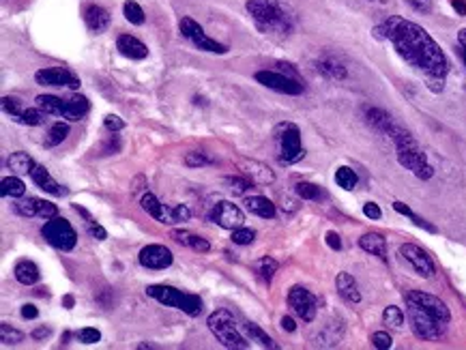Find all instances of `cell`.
<instances>
[{
    "instance_id": "94428289",
    "label": "cell",
    "mask_w": 466,
    "mask_h": 350,
    "mask_svg": "<svg viewBox=\"0 0 466 350\" xmlns=\"http://www.w3.org/2000/svg\"><path fill=\"white\" fill-rule=\"evenodd\" d=\"M48 335H50V329H48V327H39V329L33 331V337H35V340H43V337H48Z\"/></svg>"
},
{
    "instance_id": "8d00e7d4",
    "label": "cell",
    "mask_w": 466,
    "mask_h": 350,
    "mask_svg": "<svg viewBox=\"0 0 466 350\" xmlns=\"http://www.w3.org/2000/svg\"><path fill=\"white\" fill-rule=\"evenodd\" d=\"M245 331L252 335V342H258L262 348H277V344L273 342V337H271L269 333L262 331L256 323H247V325H245Z\"/></svg>"
},
{
    "instance_id": "9a60e30c",
    "label": "cell",
    "mask_w": 466,
    "mask_h": 350,
    "mask_svg": "<svg viewBox=\"0 0 466 350\" xmlns=\"http://www.w3.org/2000/svg\"><path fill=\"white\" fill-rule=\"evenodd\" d=\"M400 256H402L406 262H409V265L415 269V273L421 275V277H432V275L436 273V267H434L432 258H430L419 245H415V243H404V245H400Z\"/></svg>"
},
{
    "instance_id": "7a4b0ae2",
    "label": "cell",
    "mask_w": 466,
    "mask_h": 350,
    "mask_svg": "<svg viewBox=\"0 0 466 350\" xmlns=\"http://www.w3.org/2000/svg\"><path fill=\"white\" fill-rule=\"evenodd\" d=\"M245 9L265 35H288L297 24L295 11L282 0H247Z\"/></svg>"
},
{
    "instance_id": "816d5d0a",
    "label": "cell",
    "mask_w": 466,
    "mask_h": 350,
    "mask_svg": "<svg viewBox=\"0 0 466 350\" xmlns=\"http://www.w3.org/2000/svg\"><path fill=\"white\" fill-rule=\"evenodd\" d=\"M363 215H365L367 219H381V217H383V211H381V207H378L376 202H365V204H363Z\"/></svg>"
},
{
    "instance_id": "be15d7a7",
    "label": "cell",
    "mask_w": 466,
    "mask_h": 350,
    "mask_svg": "<svg viewBox=\"0 0 466 350\" xmlns=\"http://www.w3.org/2000/svg\"><path fill=\"white\" fill-rule=\"evenodd\" d=\"M73 303H75V299H73L71 295H65V297H63V305H65L67 309H71V307H73Z\"/></svg>"
},
{
    "instance_id": "8992f818",
    "label": "cell",
    "mask_w": 466,
    "mask_h": 350,
    "mask_svg": "<svg viewBox=\"0 0 466 350\" xmlns=\"http://www.w3.org/2000/svg\"><path fill=\"white\" fill-rule=\"evenodd\" d=\"M277 142V161L282 166H293L305 157V149L301 144V131L293 123H282L275 129Z\"/></svg>"
},
{
    "instance_id": "3957f363",
    "label": "cell",
    "mask_w": 466,
    "mask_h": 350,
    "mask_svg": "<svg viewBox=\"0 0 466 350\" xmlns=\"http://www.w3.org/2000/svg\"><path fill=\"white\" fill-rule=\"evenodd\" d=\"M391 142L395 144V153H398V161L402 168L411 170L419 181H430L434 177V168L428 163L425 153L417 147L415 138L406 131L404 127L395 125L389 133Z\"/></svg>"
},
{
    "instance_id": "6f0895ef",
    "label": "cell",
    "mask_w": 466,
    "mask_h": 350,
    "mask_svg": "<svg viewBox=\"0 0 466 350\" xmlns=\"http://www.w3.org/2000/svg\"><path fill=\"white\" fill-rule=\"evenodd\" d=\"M20 314H22V318H26V320H35V318L39 316V309H37L33 303H26V305H22Z\"/></svg>"
},
{
    "instance_id": "ba28073f",
    "label": "cell",
    "mask_w": 466,
    "mask_h": 350,
    "mask_svg": "<svg viewBox=\"0 0 466 350\" xmlns=\"http://www.w3.org/2000/svg\"><path fill=\"white\" fill-rule=\"evenodd\" d=\"M41 237L56 249L61 251H71L78 243V232L73 230V226L65 219V217H52L45 219L43 228H41Z\"/></svg>"
},
{
    "instance_id": "8fae6325",
    "label": "cell",
    "mask_w": 466,
    "mask_h": 350,
    "mask_svg": "<svg viewBox=\"0 0 466 350\" xmlns=\"http://www.w3.org/2000/svg\"><path fill=\"white\" fill-rule=\"evenodd\" d=\"M288 305L293 312L303 320V323H312L318 312V299L303 286H293L288 293Z\"/></svg>"
},
{
    "instance_id": "f1b7e54d",
    "label": "cell",
    "mask_w": 466,
    "mask_h": 350,
    "mask_svg": "<svg viewBox=\"0 0 466 350\" xmlns=\"http://www.w3.org/2000/svg\"><path fill=\"white\" fill-rule=\"evenodd\" d=\"M7 168H9L13 174H17V177H26V174H31V172H33L35 161H33V157L28 155V153H24V151H15V153L9 155V159H7Z\"/></svg>"
},
{
    "instance_id": "c3c4849f",
    "label": "cell",
    "mask_w": 466,
    "mask_h": 350,
    "mask_svg": "<svg viewBox=\"0 0 466 350\" xmlns=\"http://www.w3.org/2000/svg\"><path fill=\"white\" fill-rule=\"evenodd\" d=\"M372 344H374L378 350H387V348L393 346V340H391V335L385 333V331H376V333L372 335Z\"/></svg>"
},
{
    "instance_id": "603a6c76",
    "label": "cell",
    "mask_w": 466,
    "mask_h": 350,
    "mask_svg": "<svg viewBox=\"0 0 466 350\" xmlns=\"http://www.w3.org/2000/svg\"><path fill=\"white\" fill-rule=\"evenodd\" d=\"M91 110V103L84 95H71L65 99V112H63V119H67L69 123H78L82 121L86 114Z\"/></svg>"
},
{
    "instance_id": "7402d4cb",
    "label": "cell",
    "mask_w": 466,
    "mask_h": 350,
    "mask_svg": "<svg viewBox=\"0 0 466 350\" xmlns=\"http://www.w3.org/2000/svg\"><path fill=\"white\" fill-rule=\"evenodd\" d=\"M140 204H142V209L147 211L151 217H155L157 221H161V224H174V217H172V207L168 209L166 204H161L153 194H144L142 198H140Z\"/></svg>"
},
{
    "instance_id": "60d3db41",
    "label": "cell",
    "mask_w": 466,
    "mask_h": 350,
    "mask_svg": "<svg viewBox=\"0 0 466 350\" xmlns=\"http://www.w3.org/2000/svg\"><path fill=\"white\" fill-rule=\"evenodd\" d=\"M3 110H5V112L11 116V119L20 121V116H22V112H24L26 108H24V103H22V99H20V97L5 95V97H3Z\"/></svg>"
},
{
    "instance_id": "f6af8a7d",
    "label": "cell",
    "mask_w": 466,
    "mask_h": 350,
    "mask_svg": "<svg viewBox=\"0 0 466 350\" xmlns=\"http://www.w3.org/2000/svg\"><path fill=\"white\" fill-rule=\"evenodd\" d=\"M0 337H3V344H5V346H9V344H20V342L24 340V333L15 331V329H11L7 323H3V325H0Z\"/></svg>"
},
{
    "instance_id": "7c38bea8",
    "label": "cell",
    "mask_w": 466,
    "mask_h": 350,
    "mask_svg": "<svg viewBox=\"0 0 466 350\" xmlns=\"http://www.w3.org/2000/svg\"><path fill=\"white\" fill-rule=\"evenodd\" d=\"M35 82L41 86H54V89H80V78L63 67H45L35 73Z\"/></svg>"
},
{
    "instance_id": "2e32d148",
    "label": "cell",
    "mask_w": 466,
    "mask_h": 350,
    "mask_svg": "<svg viewBox=\"0 0 466 350\" xmlns=\"http://www.w3.org/2000/svg\"><path fill=\"white\" fill-rule=\"evenodd\" d=\"M138 262L144 267V269H151V271H161V269H168L172 262H174V256L172 251L166 247V245H147L142 247L140 254H138Z\"/></svg>"
},
{
    "instance_id": "30bf717a",
    "label": "cell",
    "mask_w": 466,
    "mask_h": 350,
    "mask_svg": "<svg viewBox=\"0 0 466 350\" xmlns=\"http://www.w3.org/2000/svg\"><path fill=\"white\" fill-rule=\"evenodd\" d=\"M256 82L267 86V89L275 91V93H282V95H301L303 93V84L299 78H293V75H286L282 71H269V69H262L256 73Z\"/></svg>"
},
{
    "instance_id": "6125c7cd",
    "label": "cell",
    "mask_w": 466,
    "mask_h": 350,
    "mask_svg": "<svg viewBox=\"0 0 466 350\" xmlns=\"http://www.w3.org/2000/svg\"><path fill=\"white\" fill-rule=\"evenodd\" d=\"M458 48H466V28L458 31Z\"/></svg>"
},
{
    "instance_id": "6da1fadb",
    "label": "cell",
    "mask_w": 466,
    "mask_h": 350,
    "mask_svg": "<svg viewBox=\"0 0 466 350\" xmlns=\"http://www.w3.org/2000/svg\"><path fill=\"white\" fill-rule=\"evenodd\" d=\"M372 37L391 43L402 61L423 75L432 93H441L445 89L449 58L423 26L400 15H389L372 28Z\"/></svg>"
},
{
    "instance_id": "5b68a950",
    "label": "cell",
    "mask_w": 466,
    "mask_h": 350,
    "mask_svg": "<svg viewBox=\"0 0 466 350\" xmlns=\"http://www.w3.org/2000/svg\"><path fill=\"white\" fill-rule=\"evenodd\" d=\"M207 325H209V331L217 337V342L224 346V348H230V350H245L249 348V342L241 335L235 318L230 316V312L226 309H215L209 318H207Z\"/></svg>"
},
{
    "instance_id": "ffe728a7",
    "label": "cell",
    "mask_w": 466,
    "mask_h": 350,
    "mask_svg": "<svg viewBox=\"0 0 466 350\" xmlns=\"http://www.w3.org/2000/svg\"><path fill=\"white\" fill-rule=\"evenodd\" d=\"M116 50L125 58H131V61H144V58L149 56V48L133 35H119V39H116Z\"/></svg>"
},
{
    "instance_id": "f35d334b",
    "label": "cell",
    "mask_w": 466,
    "mask_h": 350,
    "mask_svg": "<svg viewBox=\"0 0 466 350\" xmlns=\"http://www.w3.org/2000/svg\"><path fill=\"white\" fill-rule=\"evenodd\" d=\"M45 116L48 114L41 108H26L20 116V123H24L28 127H39V125L45 123Z\"/></svg>"
},
{
    "instance_id": "4dcf8cb0",
    "label": "cell",
    "mask_w": 466,
    "mask_h": 350,
    "mask_svg": "<svg viewBox=\"0 0 466 350\" xmlns=\"http://www.w3.org/2000/svg\"><path fill=\"white\" fill-rule=\"evenodd\" d=\"M0 194H3V198H24L26 185L17 174H13V177L3 179V183H0Z\"/></svg>"
},
{
    "instance_id": "ac0fdd59",
    "label": "cell",
    "mask_w": 466,
    "mask_h": 350,
    "mask_svg": "<svg viewBox=\"0 0 466 350\" xmlns=\"http://www.w3.org/2000/svg\"><path fill=\"white\" fill-rule=\"evenodd\" d=\"M361 112H363L365 123H367L372 129H376L378 133H383V136L389 138V133H391V129L395 127V123H393V119H391V116H389L385 110L374 108V105H365Z\"/></svg>"
},
{
    "instance_id": "91938a15",
    "label": "cell",
    "mask_w": 466,
    "mask_h": 350,
    "mask_svg": "<svg viewBox=\"0 0 466 350\" xmlns=\"http://www.w3.org/2000/svg\"><path fill=\"white\" fill-rule=\"evenodd\" d=\"M449 3L458 15H466V0H449Z\"/></svg>"
},
{
    "instance_id": "7bdbcfd3",
    "label": "cell",
    "mask_w": 466,
    "mask_h": 350,
    "mask_svg": "<svg viewBox=\"0 0 466 350\" xmlns=\"http://www.w3.org/2000/svg\"><path fill=\"white\" fill-rule=\"evenodd\" d=\"M295 191H297V196L303 198V200H318V198H320V187L314 185V183H307V181L297 183V185H295Z\"/></svg>"
},
{
    "instance_id": "680465c9",
    "label": "cell",
    "mask_w": 466,
    "mask_h": 350,
    "mask_svg": "<svg viewBox=\"0 0 466 350\" xmlns=\"http://www.w3.org/2000/svg\"><path fill=\"white\" fill-rule=\"evenodd\" d=\"M279 325H282V329H284L286 333H293V331L297 329V325H295V320H293V318H290V316H284V318H282V323H279Z\"/></svg>"
},
{
    "instance_id": "ab89813d",
    "label": "cell",
    "mask_w": 466,
    "mask_h": 350,
    "mask_svg": "<svg viewBox=\"0 0 466 350\" xmlns=\"http://www.w3.org/2000/svg\"><path fill=\"white\" fill-rule=\"evenodd\" d=\"M383 323L389 325V327H393V329H400V327L404 325V312H402L400 307H395V305L385 307V312H383Z\"/></svg>"
},
{
    "instance_id": "4316f807",
    "label": "cell",
    "mask_w": 466,
    "mask_h": 350,
    "mask_svg": "<svg viewBox=\"0 0 466 350\" xmlns=\"http://www.w3.org/2000/svg\"><path fill=\"white\" fill-rule=\"evenodd\" d=\"M245 204H247L249 213H254L262 219H273L275 217V204L265 196H247Z\"/></svg>"
},
{
    "instance_id": "d4e9b609",
    "label": "cell",
    "mask_w": 466,
    "mask_h": 350,
    "mask_svg": "<svg viewBox=\"0 0 466 350\" xmlns=\"http://www.w3.org/2000/svg\"><path fill=\"white\" fill-rule=\"evenodd\" d=\"M359 247L372 256H378L381 260H387V241L383 235H378V232H367L359 239Z\"/></svg>"
},
{
    "instance_id": "d6986e66",
    "label": "cell",
    "mask_w": 466,
    "mask_h": 350,
    "mask_svg": "<svg viewBox=\"0 0 466 350\" xmlns=\"http://www.w3.org/2000/svg\"><path fill=\"white\" fill-rule=\"evenodd\" d=\"M110 22H112V15L101 5H89L84 9V24L95 35L105 33L110 28Z\"/></svg>"
},
{
    "instance_id": "d6a6232c",
    "label": "cell",
    "mask_w": 466,
    "mask_h": 350,
    "mask_svg": "<svg viewBox=\"0 0 466 350\" xmlns=\"http://www.w3.org/2000/svg\"><path fill=\"white\" fill-rule=\"evenodd\" d=\"M67 136H69V125H67V123H63V121H58V123H54V125L50 127V131H48V136H45L43 144H45L48 149L58 147V144L67 140Z\"/></svg>"
},
{
    "instance_id": "cb8c5ba5",
    "label": "cell",
    "mask_w": 466,
    "mask_h": 350,
    "mask_svg": "<svg viewBox=\"0 0 466 350\" xmlns=\"http://www.w3.org/2000/svg\"><path fill=\"white\" fill-rule=\"evenodd\" d=\"M335 288L342 299H346L348 303H361V293H359V286L355 282V277L351 273H340L335 277Z\"/></svg>"
},
{
    "instance_id": "681fc988",
    "label": "cell",
    "mask_w": 466,
    "mask_h": 350,
    "mask_svg": "<svg viewBox=\"0 0 466 350\" xmlns=\"http://www.w3.org/2000/svg\"><path fill=\"white\" fill-rule=\"evenodd\" d=\"M172 217H174V224H181V221H189L191 217V211L185 207V204H174L172 207Z\"/></svg>"
},
{
    "instance_id": "5bb4252c",
    "label": "cell",
    "mask_w": 466,
    "mask_h": 350,
    "mask_svg": "<svg viewBox=\"0 0 466 350\" xmlns=\"http://www.w3.org/2000/svg\"><path fill=\"white\" fill-rule=\"evenodd\" d=\"M406 301L417 303V305H419L421 309H425L430 316H434L436 320H441V323L449 325L451 312H449V307L445 305V301H441L439 297L428 295V293H421V290H411V293L406 295Z\"/></svg>"
},
{
    "instance_id": "ee69618b",
    "label": "cell",
    "mask_w": 466,
    "mask_h": 350,
    "mask_svg": "<svg viewBox=\"0 0 466 350\" xmlns=\"http://www.w3.org/2000/svg\"><path fill=\"white\" fill-rule=\"evenodd\" d=\"M211 163H213V159L207 157V153L194 151V153L185 155V166H189V168H202V166H211Z\"/></svg>"
},
{
    "instance_id": "f907efd6",
    "label": "cell",
    "mask_w": 466,
    "mask_h": 350,
    "mask_svg": "<svg viewBox=\"0 0 466 350\" xmlns=\"http://www.w3.org/2000/svg\"><path fill=\"white\" fill-rule=\"evenodd\" d=\"M86 226H89V235H91L93 239H97V241H105V239H108L105 228H103L101 224H97L95 219H93V221H86Z\"/></svg>"
},
{
    "instance_id": "52a82bcc",
    "label": "cell",
    "mask_w": 466,
    "mask_h": 350,
    "mask_svg": "<svg viewBox=\"0 0 466 350\" xmlns=\"http://www.w3.org/2000/svg\"><path fill=\"white\" fill-rule=\"evenodd\" d=\"M406 316L411 320V329L415 331L417 337L421 340H428V342H434V340H441L445 335V329L447 325L441 323V320H436L434 316H430L425 309H421L417 303L413 301H406Z\"/></svg>"
},
{
    "instance_id": "74e56055",
    "label": "cell",
    "mask_w": 466,
    "mask_h": 350,
    "mask_svg": "<svg viewBox=\"0 0 466 350\" xmlns=\"http://www.w3.org/2000/svg\"><path fill=\"white\" fill-rule=\"evenodd\" d=\"M123 15L133 26H142L144 20H147V17H144V9L136 3V0H127V3L123 5Z\"/></svg>"
},
{
    "instance_id": "d590c367",
    "label": "cell",
    "mask_w": 466,
    "mask_h": 350,
    "mask_svg": "<svg viewBox=\"0 0 466 350\" xmlns=\"http://www.w3.org/2000/svg\"><path fill=\"white\" fill-rule=\"evenodd\" d=\"M224 183L228 185V189H230L232 194H237V196H245V194L254 187V181L247 179L245 174H243V177H226Z\"/></svg>"
},
{
    "instance_id": "836d02e7",
    "label": "cell",
    "mask_w": 466,
    "mask_h": 350,
    "mask_svg": "<svg viewBox=\"0 0 466 350\" xmlns=\"http://www.w3.org/2000/svg\"><path fill=\"white\" fill-rule=\"evenodd\" d=\"M15 211L22 217H39L41 200L39 198H20L17 204H15Z\"/></svg>"
},
{
    "instance_id": "7dc6e473",
    "label": "cell",
    "mask_w": 466,
    "mask_h": 350,
    "mask_svg": "<svg viewBox=\"0 0 466 350\" xmlns=\"http://www.w3.org/2000/svg\"><path fill=\"white\" fill-rule=\"evenodd\" d=\"M103 125H105V129L112 131V133H119V131L125 129V121L121 119V116H116V114H108L105 119H103Z\"/></svg>"
},
{
    "instance_id": "db71d44e",
    "label": "cell",
    "mask_w": 466,
    "mask_h": 350,
    "mask_svg": "<svg viewBox=\"0 0 466 350\" xmlns=\"http://www.w3.org/2000/svg\"><path fill=\"white\" fill-rule=\"evenodd\" d=\"M194 251H200V254H207L209 249H211V243L207 241V239H202V237H198V235H194L191 237V245H189Z\"/></svg>"
},
{
    "instance_id": "4fadbf2b",
    "label": "cell",
    "mask_w": 466,
    "mask_h": 350,
    "mask_svg": "<svg viewBox=\"0 0 466 350\" xmlns=\"http://www.w3.org/2000/svg\"><path fill=\"white\" fill-rule=\"evenodd\" d=\"M211 221L217 224L219 228H226V230H235V228H241L243 221H245V215L243 211L237 207L235 202L230 200H221L217 202L213 211H211Z\"/></svg>"
},
{
    "instance_id": "9c48e42d",
    "label": "cell",
    "mask_w": 466,
    "mask_h": 350,
    "mask_svg": "<svg viewBox=\"0 0 466 350\" xmlns=\"http://www.w3.org/2000/svg\"><path fill=\"white\" fill-rule=\"evenodd\" d=\"M179 31H181V35L185 37V39H189L198 50H202V52H211V54H226L228 52V48L224 45V43H219L217 39H213V37H209L207 33H205V28H202L196 20H191V17H181V22H179Z\"/></svg>"
},
{
    "instance_id": "e575fe53",
    "label": "cell",
    "mask_w": 466,
    "mask_h": 350,
    "mask_svg": "<svg viewBox=\"0 0 466 350\" xmlns=\"http://www.w3.org/2000/svg\"><path fill=\"white\" fill-rule=\"evenodd\" d=\"M256 273L265 279V282H271L273 279V275L277 273V260H273V258H269V256H265V258H260L258 262H256Z\"/></svg>"
},
{
    "instance_id": "e7e4bbea",
    "label": "cell",
    "mask_w": 466,
    "mask_h": 350,
    "mask_svg": "<svg viewBox=\"0 0 466 350\" xmlns=\"http://www.w3.org/2000/svg\"><path fill=\"white\" fill-rule=\"evenodd\" d=\"M460 50V56H462V61H464V67H466V48H458Z\"/></svg>"
},
{
    "instance_id": "e0dca14e",
    "label": "cell",
    "mask_w": 466,
    "mask_h": 350,
    "mask_svg": "<svg viewBox=\"0 0 466 350\" xmlns=\"http://www.w3.org/2000/svg\"><path fill=\"white\" fill-rule=\"evenodd\" d=\"M239 170L258 185H271L275 181V174L269 166L254 161V159H239Z\"/></svg>"
},
{
    "instance_id": "83f0119b",
    "label": "cell",
    "mask_w": 466,
    "mask_h": 350,
    "mask_svg": "<svg viewBox=\"0 0 466 350\" xmlns=\"http://www.w3.org/2000/svg\"><path fill=\"white\" fill-rule=\"evenodd\" d=\"M316 71L327 80H346L348 75L346 67L340 61H335V58H320L316 63Z\"/></svg>"
},
{
    "instance_id": "484cf974",
    "label": "cell",
    "mask_w": 466,
    "mask_h": 350,
    "mask_svg": "<svg viewBox=\"0 0 466 350\" xmlns=\"http://www.w3.org/2000/svg\"><path fill=\"white\" fill-rule=\"evenodd\" d=\"M13 275L15 279L22 284V286H35L39 279H41V273H39V267L31 260H20L15 269H13Z\"/></svg>"
},
{
    "instance_id": "f546056e",
    "label": "cell",
    "mask_w": 466,
    "mask_h": 350,
    "mask_svg": "<svg viewBox=\"0 0 466 350\" xmlns=\"http://www.w3.org/2000/svg\"><path fill=\"white\" fill-rule=\"evenodd\" d=\"M35 101H37V108H41L45 114H50V116H61V119H63L65 99L56 97V95H39Z\"/></svg>"
},
{
    "instance_id": "277c9868",
    "label": "cell",
    "mask_w": 466,
    "mask_h": 350,
    "mask_svg": "<svg viewBox=\"0 0 466 350\" xmlns=\"http://www.w3.org/2000/svg\"><path fill=\"white\" fill-rule=\"evenodd\" d=\"M147 295L151 299H155L157 303L166 305V307H174V309H181L183 314L196 318L202 314V299L198 295H191V293H183V290L174 288V286H166V284H153L147 288Z\"/></svg>"
},
{
    "instance_id": "1f68e13d",
    "label": "cell",
    "mask_w": 466,
    "mask_h": 350,
    "mask_svg": "<svg viewBox=\"0 0 466 350\" xmlns=\"http://www.w3.org/2000/svg\"><path fill=\"white\" fill-rule=\"evenodd\" d=\"M335 183H337L344 191H353V189L357 187V183H359V177H357V172H355L353 168L340 166V168L335 170Z\"/></svg>"
},
{
    "instance_id": "44dd1931",
    "label": "cell",
    "mask_w": 466,
    "mask_h": 350,
    "mask_svg": "<svg viewBox=\"0 0 466 350\" xmlns=\"http://www.w3.org/2000/svg\"><path fill=\"white\" fill-rule=\"evenodd\" d=\"M31 179H33V183L39 187V189H43L45 194H50V196H65L67 194V189L58 183L52 174L43 168V166H39V163H35V168H33V172H31Z\"/></svg>"
},
{
    "instance_id": "11a10c76",
    "label": "cell",
    "mask_w": 466,
    "mask_h": 350,
    "mask_svg": "<svg viewBox=\"0 0 466 350\" xmlns=\"http://www.w3.org/2000/svg\"><path fill=\"white\" fill-rule=\"evenodd\" d=\"M191 232H187V230H172V239L177 241V243H181V245H185V247H189L191 245Z\"/></svg>"
},
{
    "instance_id": "bcb514c9",
    "label": "cell",
    "mask_w": 466,
    "mask_h": 350,
    "mask_svg": "<svg viewBox=\"0 0 466 350\" xmlns=\"http://www.w3.org/2000/svg\"><path fill=\"white\" fill-rule=\"evenodd\" d=\"M78 340H80L82 344H97V342L101 340V333H99V329H95V327H84V329L78 333Z\"/></svg>"
},
{
    "instance_id": "b9f144b4",
    "label": "cell",
    "mask_w": 466,
    "mask_h": 350,
    "mask_svg": "<svg viewBox=\"0 0 466 350\" xmlns=\"http://www.w3.org/2000/svg\"><path fill=\"white\" fill-rule=\"evenodd\" d=\"M256 241V232L252 228H235L232 230V243L235 245H252Z\"/></svg>"
},
{
    "instance_id": "9f6ffc18",
    "label": "cell",
    "mask_w": 466,
    "mask_h": 350,
    "mask_svg": "<svg viewBox=\"0 0 466 350\" xmlns=\"http://www.w3.org/2000/svg\"><path fill=\"white\" fill-rule=\"evenodd\" d=\"M325 241H327V245L333 249V251H340L342 249V239H340V235L337 232H327V237H325Z\"/></svg>"
},
{
    "instance_id": "f5cc1de1",
    "label": "cell",
    "mask_w": 466,
    "mask_h": 350,
    "mask_svg": "<svg viewBox=\"0 0 466 350\" xmlns=\"http://www.w3.org/2000/svg\"><path fill=\"white\" fill-rule=\"evenodd\" d=\"M406 5H411L415 11H419V13H430L432 11V0H404Z\"/></svg>"
}]
</instances>
